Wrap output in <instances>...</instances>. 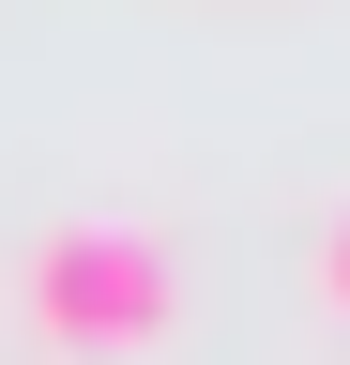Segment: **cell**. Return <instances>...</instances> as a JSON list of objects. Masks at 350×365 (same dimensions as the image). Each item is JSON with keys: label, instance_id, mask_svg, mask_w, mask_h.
I'll list each match as a JSON object with an SVG mask.
<instances>
[{"label": "cell", "instance_id": "obj_2", "mask_svg": "<svg viewBox=\"0 0 350 365\" xmlns=\"http://www.w3.org/2000/svg\"><path fill=\"white\" fill-rule=\"evenodd\" d=\"M320 304H335V319H350V198H335V213H320Z\"/></svg>", "mask_w": 350, "mask_h": 365}, {"label": "cell", "instance_id": "obj_1", "mask_svg": "<svg viewBox=\"0 0 350 365\" xmlns=\"http://www.w3.org/2000/svg\"><path fill=\"white\" fill-rule=\"evenodd\" d=\"M168 319H183V274H168V244L138 213H61L46 244L16 259V335L61 350V365H122V350H153Z\"/></svg>", "mask_w": 350, "mask_h": 365}]
</instances>
